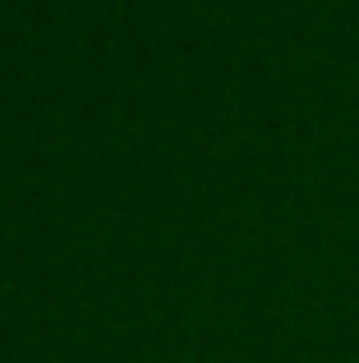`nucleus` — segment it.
<instances>
[]
</instances>
